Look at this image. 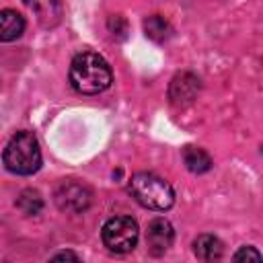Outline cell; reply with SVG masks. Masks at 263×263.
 Instances as JSON below:
<instances>
[{
	"instance_id": "30bf717a",
	"label": "cell",
	"mask_w": 263,
	"mask_h": 263,
	"mask_svg": "<svg viewBox=\"0 0 263 263\" xmlns=\"http://www.w3.org/2000/svg\"><path fill=\"white\" fill-rule=\"evenodd\" d=\"M193 253L201 261H218L224 255V242L216 234H199L193 240Z\"/></svg>"
},
{
	"instance_id": "5b68a950",
	"label": "cell",
	"mask_w": 263,
	"mask_h": 263,
	"mask_svg": "<svg viewBox=\"0 0 263 263\" xmlns=\"http://www.w3.org/2000/svg\"><path fill=\"white\" fill-rule=\"evenodd\" d=\"M92 189L78 181V179H64L55 191H53V201L62 212L68 214H82L90 208L92 203Z\"/></svg>"
},
{
	"instance_id": "9c48e42d",
	"label": "cell",
	"mask_w": 263,
	"mask_h": 263,
	"mask_svg": "<svg viewBox=\"0 0 263 263\" xmlns=\"http://www.w3.org/2000/svg\"><path fill=\"white\" fill-rule=\"evenodd\" d=\"M25 33V18L14 8H4L0 12V41L8 43Z\"/></svg>"
},
{
	"instance_id": "5bb4252c",
	"label": "cell",
	"mask_w": 263,
	"mask_h": 263,
	"mask_svg": "<svg viewBox=\"0 0 263 263\" xmlns=\"http://www.w3.org/2000/svg\"><path fill=\"white\" fill-rule=\"evenodd\" d=\"M232 259H234V261H263V255H261L255 247L245 245V247H240V249L232 255Z\"/></svg>"
},
{
	"instance_id": "9a60e30c",
	"label": "cell",
	"mask_w": 263,
	"mask_h": 263,
	"mask_svg": "<svg viewBox=\"0 0 263 263\" xmlns=\"http://www.w3.org/2000/svg\"><path fill=\"white\" fill-rule=\"evenodd\" d=\"M51 259H53V261H60V259H72V261H80V257H78L76 253H72V251H62V253H55Z\"/></svg>"
},
{
	"instance_id": "3957f363",
	"label": "cell",
	"mask_w": 263,
	"mask_h": 263,
	"mask_svg": "<svg viewBox=\"0 0 263 263\" xmlns=\"http://www.w3.org/2000/svg\"><path fill=\"white\" fill-rule=\"evenodd\" d=\"M41 160L43 158H41L39 142L27 129L12 134L2 152V162L6 171H10L12 175H21V177H29L37 173L41 168Z\"/></svg>"
},
{
	"instance_id": "52a82bcc",
	"label": "cell",
	"mask_w": 263,
	"mask_h": 263,
	"mask_svg": "<svg viewBox=\"0 0 263 263\" xmlns=\"http://www.w3.org/2000/svg\"><path fill=\"white\" fill-rule=\"evenodd\" d=\"M175 240V230H173V224L164 218H154L148 222V228H146V249L152 257H160L164 255L171 245Z\"/></svg>"
},
{
	"instance_id": "8fae6325",
	"label": "cell",
	"mask_w": 263,
	"mask_h": 263,
	"mask_svg": "<svg viewBox=\"0 0 263 263\" xmlns=\"http://www.w3.org/2000/svg\"><path fill=\"white\" fill-rule=\"evenodd\" d=\"M181 156H183V162H185L187 171L193 173V175H203V173H208L214 166L212 156L203 148H199V146H191V144L185 146L181 150Z\"/></svg>"
},
{
	"instance_id": "7c38bea8",
	"label": "cell",
	"mask_w": 263,
	"mask_h": 263,
	"mask_svg": "<svg viewBox=\"0 0 263 263\" xmlns=\"http://www.w3.org/2000/svg\"><path fill=\"white\" fill-rule=\"evenodd\" d=\"M144 31H146V37H150L156 43H164L173 35L171 23L160 14H150L148 18H144Z\"/></svg>"
},
{
	"instance_id": "4fadbf2b",
	"label": "cell",
	"mask_w": 263,
	"mask_h": 263,
	"mask_svg": "<svg viewBox=\"0 0 263 263\" xmlns=\"http://www.w3.org/2000/svg\"><path fill=\"white\" fill-rule=\"evenodd\" d=\"M16 208L23 214H27V216H35V214H39L43 210V199H41L39 191H35V189H23L18 193V197H16Z\"/></svg>"
},
{
	"instance_id": "ba28073f",
	"label": "cell",
	"mask_w": 263,
	"mask_h": 263,
	"mask_svg": "<svg viewBox=\"0 0 263 263\" xmlns=\"http://www.w3.org/2000/svg\"><path fill=\"white\" fill-rule=\"evenodd\" d=\"M37 16V23L43 29H53L62 23L64 4L62 0H23Z\"/></svg>"
},
{
	"instance_id": "277c9868",
	"label": "cell",
	"mask_w": 263,
	"mask_h": 263,
	"mask_svg": "<svg viewBox=\"0 0 263 263\" xmlns=\"http://www.w3.org/2000/svg\"><path fill=\"white\" fill-rule=\"evenodd\" d=\"M138 238H140V228L132 216H113L101 228L103 245L117 255L134 251L138 245Z\"/></svg>"
},
{
	"instance_id": "8992f818",
	"label": "cell",
	"mask_w": 263,
	"mask_h": 263,
	"mask_svg": "<svg viewBox=\"0 0 263 263\" xmlns=\"http://www.w3.org/2000/svg\"><path fill=\"white\" fill-rule=\"evenodd\" d=\"M201 90V82L193 72H179L168 84V101L177 109L189 107Z\"/></svg>"
},
{
	"instance_id": "7a4b0ae2",
	"label": "cell",
	"mask_w": 263,
	"mask_h": 263,
	"mask_svg": "<svg viewBox=\"0 0 263 263\" xmlns=\"http://www.w3.org/2000/svg\"><path fill=\"white\" fill-rule=\"evenodd\" d=\"M127 191L142 208L152 212H166L175 203V189L171 183L148 171L134 173L127 181Z\"/></svg>"
},
{
	"instance_id": "6da1fadb",
	"label": "cell",
	"mask_w": 263,
	"mask_h": 263,
	"mask_svg": "<svg viewBox=\"0 0 263 263\" xmlns=\"http://www.w3.org/2000/svg\"><path fill=\"white\" fill-rule=\"evenodd\" d=\"M70 86L80 95H99L113 82V72L107 60L95 51H80L70 62Z\"/></svg>"
}]
</instances>
